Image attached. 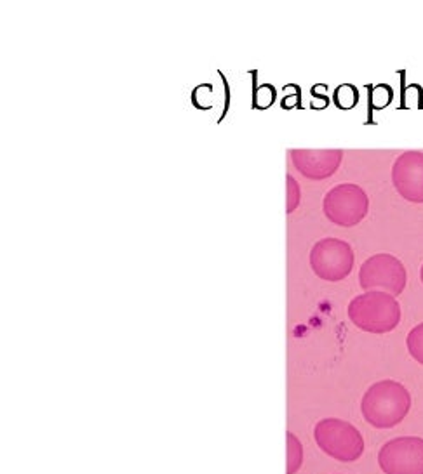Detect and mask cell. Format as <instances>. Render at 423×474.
I'll return each mask as SVG.
<instances>
[{
    "mask_svg": "<svg viewBox=\"0 0 423 474\" xmlns=\"http://www.w3.org/2000/svg\"><path fill=\"white\" fill-rule=\"evenodd\" d=\"M324 216L333 224L341 228L357 226L369 210V198L361 186L354 183H343L331 188L322 202Z\"/></svg>",
    "mask_w": 423,
    "mask_h": 474,
    "instance_id": "5b68a950",
    "label": "cell"
},
{
    "mask_svg": "<svg viewBox=\"0 0 423 474\" xmlns=\"http://www.w3.org/2000/svg\"><path fill=\"white\" fill-rule=\"evenodd\" d=\"M383 474H423V438L399 436L387 441L378 452Z\"/></svg>",
    "mask_w": 423,
    "mask_h": 474,
    "instance_id": "52a82bcc",
    "label": "cell"
},
{
    "mask_svg": "<svg viewBox=\"0 0 423 474\" xmlns=\"http://www.w3.org/2000/svg\"><path fill=\"white\" fill-rule=\"evenodd\" d=\"M287 197H286V212L291 214L296 210V207L300 205V198H301V191L300 186H298L296 179H294L291 174H287Z\"/></svg>",
    "mask_w": 423,
    "mask_h": 474,
    "instance_id": "7c38bea8",
    "label": "cell"
},
{
    "mask_svg": "<svg viewBox=\"0 0 423 474\" xmlns=\"http://www.w3.org/2000/svg\"><path fill=\"white\" fill-rule=\"evenodd\" d=\"M392 183L408 202L423 203V151L401 153L392 165Z\"/></svg>",
    "mask_w": 423,
    "mask_h": 474,
    "instance_id": "ba28073f",
    "label": "cell"
},
{
    "mask_svg": "<svg viewBox=\"0 0 423 474\" xmlns=\"http://www.w3.org/2000/svg\"><path fill=\"white\" fill-rule=\"evenodd\" d=\"M350 322L362 332H392L401 322V304L385 292H364L350 301L347 309Z\"/></svg>",
    "mask_w": 423,
    "mask_h": 474,
    "instance_id": "7a4b0ae2",
    "label": "cell"
},
{
    "mask_svg": "<svg viewBox=\"0 0 423 474\" xmlns=\"http://www.w3.org/2000/svg\"><path fill=\"white\" fill-rule=\"evenodd\" d=\"M287 468L286 474H296L303 464V445L294 436L293 433H287Z\"/></svg>",
    "mask_w": 423,
    "mask_h": 474,
    "instance_id": "30bf717a",
    "label": "cell"
},
{
    "mask_svg": "<svg viewBox=\"0 0 423 474\" xmlns=\"http://www.w3.org/2000/svg\"><path fill=\"white\" fill-rule=\"evenodd\" d=\"M411 410V394L401 383L383 379L368 387L361 400V413L369 426L390 429L406 419Z\"/></svg>",
    "mask_w": 423,
    "mask_h": 474,
    "instance_id": "6da1fadb",
    "label": "cell"
},
{
    "mask_svg": "<svg viewBox=\"0 0 423 474\" xmlns=\"http://www.w3.org/2000/svg\"><path fill=\"white\" fill-rule=\"evenodd\" d=\"M420 278H422V283H423V266H422V269H420Z\"/></svg>",
    "mask_w": 423,
    "mask_h": 474,
    "instance_id": "5bb4252c",
    "label": "cell"
},
{
    "mask_svg": "<svg viewBox=\"0 0 423 474\" xmlns=\"http://www.w3.org/2000/svg\"><path fill=\"white\" fill-rule=\"evenodd\" d=\"M408 283V273L403 262L392 254L380 252L362 262L359 269V285L364 292H385V294H403Z\"/></svg>",
    "mask_w": 423,
    "mask_h": 474,
    "instance_id": "277c9868",
    "label": "cell"
},
{
    "mask_svg": "<svg viewBox=\"0 0 423 474\" xmlns=\"http://www.w3.org/2000/svg\"><path fill=\"white\" fill-rule=\"evenodd\" d=\"M335 103L340 108H352L357 103V91L352 85H341L335 92Z\"/></svg>",
    "mask_w": 423,
    "mask_h": 474,
    "instance_id": "4fadbf2b",
    "label": "cell"
},
{
    "mask_svg": "<svg viewBox=\"0 0 423 474\" xmlns=\"http://www.w3.org/2000/svg\"><path fill=\"white\" fill-rule=\"evenodd\" d=\"M354 249L340 238H322L312 247L310 266L321 280L341 281L354 268Z\"/></svg>",
    "mask_w": 423,
    "mask_h": 474,
    "instance_id": "8992f818",
    "label": "cell"
},
{
    "mask_svg": "<svg viewBox=\"0 0 423 474\" xmlns=\"http://www.w3.org/2000/svg\"><path fill=\"white\" fill-rule=\"evenodd\" d=\"M289 155L294 169L312 181L331 177L343 160L341 149H289Z\"/></svg>",
    "mask_w": 423,
    "mask_h": 474,
    "instance_id": "9c48e42d",
    "label": "cell"
},
{
    "mask_svg": "<svg viewBox=\"0 0 423 474\" xmlns=\"http://www.w3.org/2000/svg\"><path fill=\"white\" fill-rule=\"evenodd\" d=\"M406 346L410 355L413 356L420 365H423V323L411 329V332L408 334Z\"/></svg>",
    "mask_w": 423,
    "mask_h": 474,
    "instance_id": "8fae6325",
    "label": "cell"
},
{
    "mask_svg": "<svg viewBox=\"0 0 423 474\" xmlns=\"http://www.w3.org/2000/svg\"><path fill=\"white\" fill-rule=\"evenodd\" d=\"M314 438L328 457L338 462H355L364 454V438L354 424L328 417L315 424Z\"/></svg>",
    "mask_w": 423,
    "mask_h": 474,
    "instance_id": "3957f363",
    "label": "cell"
}]
</instances>
